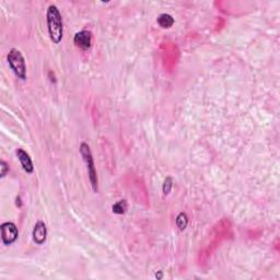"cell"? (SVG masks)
Listing matches in <instances>:
<instances>
[{
    "instance_id": "12",
    "label": "cell",
    "mask_w": 280,
    "mask_h": 280,
    "mask_svg": "<svg viewBox=\"0 0 280 280\" xmlns=\"http://www.w3.org/2000/svg\"><path fill=\"white\" fill-rule=\"evenodd\" d=\"M9 165L5 161V160H1L0 161V178L3 179L5 176L9 173Z\"/></svg>"
},
{
    "instance_id": "10",
    "label": "cell",
    "mask_w": 280,
    "mask_h": 280,
    "mask_svg": "<svg viewBox=\"0 0 280 280\" xmlns=\"http://www.w3.org/2000/svg\"><path fill=\"white\" fill-rule=\"evenodd\" d=\"M127 208H128L127 201L125 199H122V200L116 201L115 204L112 206V212H113V214H124L127 212Z\"/></svg>"
},
{
    "instance_id": "6",
    "label": "cell",
    "mask_w": 280,
    "mask_h": 280,
    "mask_svg": "<svg viewBox=\"0 0 280 280\" xmlns=\"http://www.w3.org/2000/svg\"><path fill=\"white\" fill-rule=\"evenodd\" d=\"M33 242L37 245H43L47 240V227L43 220H38L32 231Z\"/></svg>"
},
{
    "instance_id": "9",
    "label": "cell",
    "mask_w": 280,
    "mask_h": 280,
    "mask_svg": "<svg viewBox=\"0 0 280 280\" xmlns=\"http://www.w3.org/2000/svg\"><path fill=\"white\" fill-rule=\"evenodd\" d=\"M175 223H176V227H178L179 229H180V231H184L188 226V216H187V214L184 213V212L180 213L178 216H176Z\"/></svg>"
},
{
    "instance_id": "11",
    "label": "cell",
    "mask_w": 280,
    "mask_h": 280,
    "mask_svg": "<svg viewBox=\"0 0 280 280\" xmlns=\"http://www.w3.org/2000/svg\"><path fill=\"white\" fill-rule=\"evenodd\" d=\"M173 179L171 178V176H167V178L165 180V182H163L162 185V192H163V195L167 196L169 194L171 193L172 188H173Z\"/></svg>"
},
{
    "instance_id": "1",
    "label": "cell",
    "mask_w": 280,
    "mask_h": 280,
    "mask_svg": "<svg viewBox=\"0 0 280 280\" xmlns=\"http://www.w3.org/2000/svg\"><path fill=\"white\" fill-rule=\"evenodd\" d=\"M46 24L50 41L59 44L64 37V21L57 6L50 5L46 9Z\"/></svg>"
},
{
    "instance_id": "8",
    "label": "cell",
    "mask_w": 280,
    "mask_h": 280,
    "mask_svg": "<svg viewBox=\"0 0 280 280\" xmlns=\"http://www.w3.org/2000/svg\"><path fill=\"white\" fill-rule=\"evenodd\" d=\"M157 23L161 29H171L174 25L175 20L169 14H161L157 18Z\"/></svg>"
},
{
    "instance_id": "7",
    "label": "cell",
    "mask_w": 280,
    "mask_h": 280,
    "mask_svg": "<svg viewBox=\"0 0 280 280\" xmlns=\"http://www.w3.org/2000/svg\"><path fill=\"white\" fill-rule=\"evenodd\" d=\"M16 154L18 160L20 161V165L22 166L24 172H27L28 174H32L34 172V165L30 154L25 151L22 148H18L16 150Z\"/></svg>"
},
{
    "instance_id": "2",
    "label": "cell",
    "mask_w": 280,
    "mask_h": 280,
    "mask_svg": "<svg viewBox=\"0 0 280 280\" xmlns=\"http://www.w3.org/2000/svg\"><path fill=\"white\" fill-rule=\"evenodd\" d=\"M79 151H80L81 157H82L83 159L85 165H87L89 181H90V184H91L93 192L98 193L99 192V179H98V173L96 170V165H94V159L91 152V148H90L88 143L83 141V143L80 144Z\"/></svg>"
},
{
    "instance_id": "4",
    "label": "cell",
    "mask_w": 280,
    "mask_h": 280,
    "mask_svg": "<svg viewBox=\"0 0 280 280\" xmlns=\"http://www.w3.org/2000/svg\"><path fill=\"white\" fill-rule=\"evenodd\" d=\"M0 232H1V241L2 244L6 247H10L16 242L19 238V230L16 223L11 221H7L1 223L0 226Z\"/></svg>"
},
{
    "instance_id": "13",
    "label": "cell",
    "mask_w": 280,
    "mask_h": 280,
    "mask_svg": "<svg viewBox=\"0 0 280 280\" xmlns=\"http://www.w3.org/2000/svg\"><path fill=\"white\" fill-rule=\"evenodd\" d=\"M156 277H157L158 279H161V278L163 277V274H162V271H161V270H159V273H157Z\"/></svg>"
},
{
    "instance_id": "3",
    "label": "cell",
    "mask_w": 280,
    "mask_h": 280,
    "mask_svg": "<svg viewBox=\"0 0 280 280\" xmlns=\"http://www.w3.org/2000/svg\"><path fill=\"white\" fill-rule=\"evenodd\" d=\"M7 62L16 78L21 80L27 79V63L21 50L11 49L7 55Z\"/></svg>"
},
{
    "instance_id": "5",
    "label": "cell",
    "mask_w": 280,
    "mask_h": 280,
    "mask_svg": "<svg viewBox=\"0 0 280 280\" xmlns=\"http://www.w3.org/2000/svg\"><path fill=\"white\" fill-rule=\"evenodd\" d=\"M74 43L78 49L82 50H88L92 46V32L88 30H82L75 34Z\"/></svg>"
}]
</instances>
